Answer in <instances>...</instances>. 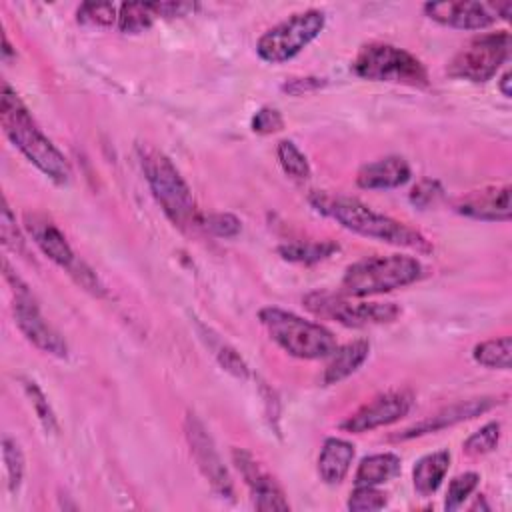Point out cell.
<instances>
[{
	"mask_svg": "<svg viewBox=\"0 0 512 512\" xmlns=\"http://www.w3.org/2000/svg\"><path fill=\"white\" fill-rule=\"evenodd\" d=\"M308 202L312 208L328 218H334L338 224H342L346 230H352L360 236L374 238L386 244L418 250V252H430L432 244L414 228L406 226L404 222H398L390 216H384L380 212H374L366 204H362L356 198L340 196V194H328V192H312L308 196Z\"/></svg>",
	"mask_w": 512,
	"mask_h": 512,
	"instance_id": "6da1fadb",
	"label": "cell"
},
{
	"mask_svg": "<svg viewBox=\"0 0 512 512\" xmlns=\"http://www.w3.org/2000/svg\"><path fill=\"white\" fill-rule=\"evenodd\" d=\"M0 122L10 142L50 180L66 184L72 178V168L64 154L44 136L28 108L16 92L4 82L0 98Z\"/></svg>",
	"mask_w": 512,
	"mask_h": 512,
	"instance_id": "7a4b0ae2",
	"label": "cell"
},
{
	"mask_svg": "<svg viewBox=\"0 0 512 512\" xmlns=\"http://www.w3.org/2000/svg\"><path fill=\"white\" fill-rule=\"evenodd\" d=\"M138 154L148 186L168 220L182 230L196 224V204L192 192L172 160L164 152L144 144L138 146Z\"/></svg>",
	"mask_w": 512,
	"mask_h": 512,
	"instance_id": "3957f363",
	"label": "cell"
},
{
	"mask_svg": "<svg viewBox=\"0 0 512 512\" xmlns=\"http://www.w3.org/2000/svg\"><path fill=\"white\" fill-rule=\"evenodd\" d=\"M420 276L422 264L412 256H370L348 266L340 286L346 296L364 298L370 294H382L408 286Z\"/></svg>",
	"mask_w": 512,
	"mask_h": 512,
	"instance_id": "277c9868",
	"label": "cell"
},
{
	"mask_svg": "<svg viewBox=\"0 0 512 512\" xmlns=\"http://www.w3.org/2000/svg\"><path fill=\"white\" fill-rule=\"evenodd\" d=\"M258 318L270 338L290 356L314 360L326 358L336 350V338L330 330L292 312L268 306L258 312Z\"/></svg>",
	"mask_w": 512,
	"mask_h": 512,
	"instance_id": "5b68a950",
	"label": "cell"
},
{
	"mask_svg": "<svg viewBox=\"0 0 512 512\" xmlns=\"http://www.w3.org/2000/svg\"><path fill=\"white\" fill-rule=\"evenodd\" d=\"M352 70L366 80L428 86V72L424 64L410 52L384 42L364 44L352 60Z\"/></svg>",
	"mask_w": 512,
	"mask_h": 512,
	"instance_id": "8992f818",
	"label": "cell"
},
{
	"mask_svg": "<svg viewBox=\"0 0 512 512\" xmlns=\"http://www.w3.org/2000/svg\"><path fill=\"white\" fill-rule=\"evenodd\" d=\"M322 28L324 14L320 10H304L292 14L260 36L256 52L270 64L286 62L294 58L302 48H306L322 32Z\"/></svg>",
	"mask_w": 512,
	"mask_h": 512,
	"instance_id": "52a82bcc",
	"label": "cell"
},
{
	"mask_svg": "<svg viewBox=\"0 0 512 512\" xmlns=\"http://www.w3.org/2000/svg\"><path fill=\"white\" fill-rule=\"evenodd\" d=\"M24 226L32 238V242L60 268H64L84 290L104 296V286L100 284L98 276L82 262L76 258L74 250L70 248L68 240L64 234L58 230V226L44 214H26L24 216Z\"/></svg>",
	"mask_w": 512,
	"mask_h": 512,
	"instance_id": "ba28073f",
	"label": "cell"
},
{
	"mask_svg": "<svg viewBox=\"0 0 512 512\" xmlns=\"http://www.w3.org/2000/svg\"><path fill=\"white\" fill-rule=\"evenodd\" d=\"M304 306L320 318H328L350 328L386 324L400 316V308L394 302H362L350 300L346 294L330 292H310L304 298Z\"/></svg>",
	"mask_w": 512,
	"mask_h": 512,
	"instance_id": "9c48e42d",
	"label": "cell"
},
{
	"mask_svg": "<svg viewBox=\"0 0 512 512\" xmlns=\"http://www.w3.org/2000/svg\"><path fill=\"white\" fill-rule=\"evenodd\" d=\"M510 54V34L492 32L472 38L454 54L446 72L470 82H486L506 62Z\"/></svg>",
	"mask_w": 512,
	"mask_h": 512,
	"instance_id": "30bf717a",
	"label": "cell"
},
{
	"mask_svg": "<svg viewBox=\"0 0 512 512\" xmlns=\"http://www.w3.org/2000/svg\"><path fill=\"white\" fill-rule=\"evenodd\" d=\"M4 276L12 286L14 318H16V324H18L20 332L26 336V340H30L38 350H42L46 354L66 358L68 346H66L64 338L44 320V316L40 314V308H38L34 296L30 294L28 286L10 270L6 260H4Z\"/></svg>",
	"mask_w": 512,
	"mask_h": 512,
	"instance_id": "8fae6325",
	"label": "cell"
},
{
	"mask_svg": "<svg viewBox=\"0 0 512 512\" xmlns=\"http://www.w3.org/2000/svg\"><path fill=\"white\" fill-rule=\"evenodd\" d=\"M184 432H186V438L190 444V452H192L200 472L210 482L212 490L216 494H220L222 498H232L234 486H232L230 474H228L226 466L222 464V458H220L210 434L206 432L204 424L190 412L186 414V420H184Z\"/></svg>",
	"mask_w": 512,
	"mask_h": 512,
	"instance_id": "7c38bea8",
	"label": "cell"
},
{
	"mask_svg": "<svg viewBox=\"0 0 512 512\" xmlns=\"http://www.w3.org/2000/svg\"><path fill=\"white\" fill-rule=\"evenodd\" d=\"M412 402L414 400L408 390H392V392L378 394L368 404L358 408L352 416H348L342 422V428L346 432L362 434L366 430L388 426V424L400 420L402 416H406Z\"/></svg>",
	"mask_w": 512,
	"mask_h": 512,
	"instance_id": "4fadbf2b",
	"label": "cell"
},
{
	"mask_svg": "<svg viewBox=\"0 0 512 512\" xmlns=\"http://www.w3.org/2000/svg\"><path fill=\"white\" fill-rule=\"evenodd\" d=\"M232 460L242 474L246 486L250 488L254 506L258 510H288L290 504L284 498L282 488L278 482L260 466V462L246 450L234 448Z\"/></svg>",
	"mask_w": 512,
	"mask_h": 512,
	"instance_id": "5bb4252c",
	"label": "cell"
},
{
	"mask_svg": "<svg viewBox=\"0 0 512 512\" xmlns=\"http://www.w3.org/2000/svg\"><path fill=\"white\" fill-rule=\"evenodd\" d=\"M500 400L498 398H472V400H462V402H456V404H450L430 416H426L424 420L412 424L410 428L390 436V440H410V438H416V436H424V434H432V432H438V430H444L448 426H454L458 422H464V420H470V418H476L484 412H488L490 408L498 406Z\"/></svg>",
	"mask_w": 512,
	"mask_h": 512,
	"instance_id": "9a60e30c",
	"label": "cell"
},
{
	"mask_svg": "<svg viewBox=\"0 0 512 512\" xmlns=\"http://www.w3.org/2000/svg\"><path fill=\"white\" fill-rule=\"evenodd\" d=\"M424 12L434 22L460 30H482L496 20L494 6L484 2H428Z\"/></svg>",
	"mask_w": 512,
	"mask_h": 512,
	"instance_id": "2e32d148",
	"label": "cell"
},
{
	"mask_svg": "<svg viewBox=\"0 0 512 512\" xmlns=\"http://www.w3.org/2000/svg\"><path fill=\"white\" fill-rule=\"evenodd\" d=\"M456 212L476 218V220H490V222H506L510 220V186H488L480 190H472L470 194L458 198L454 202Z\"/></svg>",
	"mask_w": 512,
	"mask_h": 512,
	"instance_id": "e0dca14e",
	"label": "cell"
},
{
	"mask_svg": "<svg viewBox=\"0 0 512 512\" xmlns=\"http://www.w3.org/2000/svg\"><path fill=\"white\" fill-rule=\"evenodd\" d=\"M410 180V166L402 156H386L364 164L356 174V184L366 190L398 188Z\"/></svg>",
	"mask_w": 512,
	"mask_h": 512,
	"instance_id": "ac0fdd59",
	"label": "cell"
},
{
	"mask_svg": "<svg viewBox=\"0 0 512 512\" xmlns=\"http://www.w3.org/2000/svg\"><path fill=\"white\" fill-rule=\"evenodd\" d=\"M354 460V446L342 438H328L318 456V474L326 484H340Z\"/></svg>",
	"mask_w": 512,
	"mask_h": 512,
	"instance_id": "d6986e66",
	"label": "cell"
},
{
	"mask_svg": "<svg viewBox=\"0 0 512 512\" xmlns=\"http://www.w3.org/2000/svg\"><path fill=\"white\" fill-rule=\"evenodd\" d=\"M370 344L366 340H354L344 346H336V350L330 354V362L324 368L322 384H336L344 378H348L352 372H356L364 360L368 358Z\"/></svg>",
	"mask_w": 512,
	"mask_h": 512,
	"instance_id": "ffe728a7",
	"label": "cell"
},
{
	"mask_svg": "<svg viewBox=\"0 0 512 512\" xmlns=\"http://www.w3.org/2000/svg\"><path fill=\"white\" fill-rule=\"evenodd\" d=\"M448 466H450V452L448 450H438V452L422 456L414 464V470H412L414 490L420 496L434 494L440 488V484H442V480L448 472Z\"/></svg>",
	"mask_w": 512,
	"mask_h": 512,
	"instance_id": "44dd1931",
	"label": "cell"
},
{
	"mask_svg": "<svg viewBox=\"0 0 512 512\" xmlns=\"http://www.w3.org/2000/svg\"><path fill=\"white\" fill-rule=\"evenodd\" d=\"M400 458L392 452L372 454L360 460L358 470L354 474L356 486H378L400 474Z\"/></svg>",
	"mask_w": 512,
	"mask_h": 512,
	"instance_id": "7402d4cb",
	"label": "cell"
},
{
	"mask_svg": "<svg viewBox=\"0 0 512 512\" xmlns=\"http://www.w3.org/2000/svg\"><path fill=\"white\" fill-rule=\"evenodd\" d=\"M334 252H338V244L330 242V240H322V242H288V244L278 246V254L284 260L300 262V264H314V262L326 260Z\"/></svg>",
	"mask_w": 512,
	"mask_h": 512,
	"instance_id": "603a6c76",
	"label": "cell"
},
{
	"mask_svg": "<svg viewBox=\"0 0 512 512\" xmlns=\"http://www.w3.org/2000/svg\"><path fill=\"white\" fill-rule=\"evenodd\" d=\"M154 18H158L154 2H130L118 6V30L126 34H138L152 26Z\"/></svg>",
	"mask_w": 512,
	"mask_h": 512,
	"instance_id": "cb8c5ba5",
	"label": "cell"
},
{
	"mask_svg": "<svg viewBox=\"0 0 512 512\" xmlns=\"http://www.w3.org/2000/svg\"><path fill=\"white\" fill-rule=\"evenodd\" d=\"M472 356L478 364L486 368H500L508 370L510 368V356H512V338L510 336H500L492 340H484L474 346Z\"/></svg>",
	"mask_w": 512,
	"mask_h": 512,
	"instance_id": "d4e9b609",
	"label": "cell"
},
{
	"mask_svg": "<svg viewBox=\"0 0 512 512\" xmlns=\"http://www.w3.org/2000/svg\"><path fill=\"white\" fill-rule=\"evenodd\" d=\"M276 154H278L282 170L288 176H292L296 180L310 178V164L292 140H280L278 146H276Z\"/></svg>",
	"mask_w": 512,
	"mask_h": 512,
	"instance_id": "484cf974",
	"label": "cell"
},
{
	"mask_svg": "<svg viewBox=\"0 0 512 512\" xmlns=\"http://www.w3.org/2000/svg\"><path fill=\"white\" fill-rule=\"evenodd\" d=\"M78 22L86 26H114L118 22V6L116 4H94V2H84L78 12Z\"/></svg>",
	"mask_w": 512,
	"mask_h": 512,
	"instance_id": "4316f807",
	"label": "cell"
},
{
	"mask_svg": "<svg viewBox=\"0 0 512 512\" xmlns=\"http://www.w3.org/2000/svg\"><path fill=\"white\" fill-rule=\"evenodd\" d=\"M498 440H500V424L498 422H488L478 432L468 436L462 448L470 456H482V454L492 452L498 446Z\"/></svg>",
	"mask_w": 512,
	"mask_h": 512,
	"instance_id": "83f0119b",
	"label": "cell"
},
{
	"mask_svg": "<svg viewBox=\"0 0 512 512\" xmlns=\"http://www.w3.org/2000/svg\"><path fill=\"white\" fill-rule=\"evenodd\" d=\"M2 456H4L6 474H8V488H10V492H16L20 488L22 476H24V456H22V450L16 444V440H12L8 436L2 440Z\"/></svg>",
	"mask_w": 512,
	"mask_h": 512,
	"instance_id": "f1b7e54d",
	"label": "cell"
},
{
	"mask_svg": "<svg viewBox=\"0 0 512 512\" xmlns=\"http://www.w3.org/2000/svg\"><path fill=\"white\" fill-rule=\"evenodd\" d=\"M478 480H480V478H478L476 472H464V474L452 478L450 484H448L444 508H446L448 512L458 510V508L464 504V500L476 490Z\"/></svg>",
	"mask_w": 512,
	"mask_h": 512,
	"instance_id": "f546056e",
	"label": "cell"
},
{
	"mask_svg": "<svg viewBox=\"0 0 512 512\" xmlns=\"http://www.w3.org/2000/svg\"><path fill=\"white\" fill-rule=\"evenodd\" d=\"M388 498L382 490L376 486H356V490L348 498V510L352 512H372L382 510L386 506Z\"/></svg>",
	"mask_w": 512,
	"mask_h": 512,
	"instance_id": "4dcf8cb0",
	"label": "cell"
},
{
	"mask_svg": "<svg viewBox=\"0 0 512 512\" xmlns=\"http://www.w3.org/2000/svg\"><path fill=\"white\" fill-rule=\"evenodd\" d=\"M24 390H26V396L30 398V404H32V408H34L38 420L42 422L44 430L54 434V432L58 430V424H56V416H54V412H52V408H50V404H48L44 392H42V390L38 388V384L32 382V380H24Z\"/></svg>",
	"mask_w": 512,
	"mask_h": 512,
	"instance_id": "1f68e13d",
	"label": "cell"
},
{
	"mask_svg": "<svg viewBox=\"0 0 512 512\" xmlns=\"http://www.w3.org/2000/svg\"><path fill=\"white\" fill-rule=\"evenodd\" d=\"M282 126H284V118L272 106H262L252 116V130L258 132V134H274V132L282 130Z\"/></svg>",
	"mask_w": 512,
	"mask_h": 512,
	"instance_id": "d6a6232c",
	"label": "cell"
},
{
	"mask_svg": "<svg viewBox=\"0 0 512 512\" xmlns=\"http://www.w3.org/2000/svg\"><path fill=\"white\" fill-rule=\"evenodd\" d=\"M442 196V186L438 180H430V178H424L420 180L412 192H410V202L418 208H426L430 204H434L438 198Z\"/></svg>",
	"mask_w": 512,
	"mask_h": 512,
	"instance_id": "836d02e7",
	"label": "cell"
},
{
	"mask_svg": "<svg viewBox=\"0 0 512 512\" xmlns=\"http://www.w3.org/2000/svg\"><path fill=\"white\" fill-rule=\"evenodd\" d=\"M214 350H216V358H218V362H220V366L224 370H228L230 374H234L238 378H246L248 376V366H246V362L240 358V354L234 348H230L224 342H218V346Z\"/></svg>",
	"mask_w": 512,
	"mask_h": 512,
	"instance_id": "e575fe53",
	"label": "cell"
},
{
	"mask_svg": "<svg viewBox=\"0 0 512 512\" xmlns=\"http://www.w3.org/2000/svg\"><path fill=\"white\" fill-rule=\"evenodd\" d=\"M0 232H2L4 246L12 248L14 252H22L24 250L22 236L16 230V220H14V216H12V212H10L6 202H4V208H2V216H0Z\"/></svg>",
	"mask_w": 512,
	"mask_h": 512,
	"instance_id": "d590c367",
	"label": "cell"
},
{
	"mask_svg": "<svg viewBox=\"0 0 512 512\" xmlns=\"http://www.w3.org/2000/svg\"><path fill=\"white\" fill-rule=\"evenodd\" d=\"M206 228L210 232H214L216 236H222V238H232L240 232V220L232 214H210L206 220Z\"/></svg>",
	"mask_w": 512,
	"mask_h": 512,
	"instance_id": "8d00e7d4",
	"label": "cell"
},
{
	"mask_svg": "<svg viewBox=\"0 0 512 512\" xmlns=\"http://www.w3.org/2000/svg\"><path fill=\"white\" fill-rule=\"evenodd\" d=\"M326 84L324 78H318V76H306V78H290L282 90L288 92V94H294V96H300L302 92H312V90H318Z\"/></svg>",
	"mask_w": 512,
	"mask_h": 512,
	"instance_id": "74e56055",
	"label": "cell"
},
{
	"mask_svg": "<svg viewBox=\"0 0 512 512\" xmlns=\"http://www.w3.org/2000/svg\"><path fill=\"white\" fill-rule=\"evenodd\" d=\"M512 78V74L510 72H504V76L500 78V92L506 96V98H510L512 96V90H510V80Z\"/></svg>",
	"mask_w": 512,
	"mask_h": 512,
	"instance_id": "f35d334b",
	"label": "cell"
}]
</instances>
